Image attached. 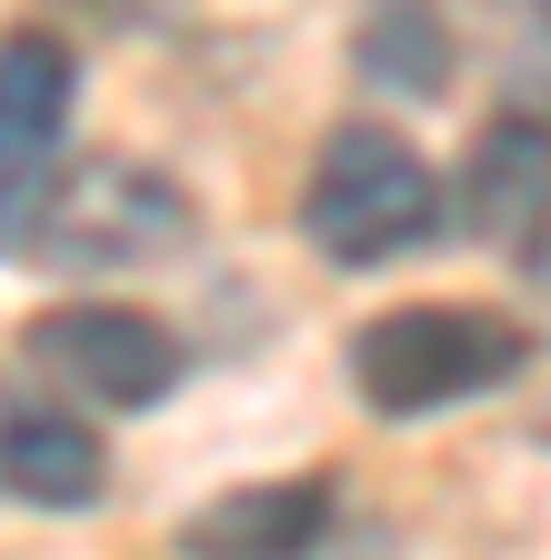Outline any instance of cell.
I'll return each instance as SVG.
<instances>
[{"mask_svg": "<svg viewBox=\"0 0 551 560\" xmlns=\"http://www.w3.org/2000/svg\"><path fill=\"white\" fill-rule=\"evenodd\" d=\"M181 241H191V200L120 151L81 161L71 180H50L41 231H31V250L60 260V270H141V260H171Z\"/></svg>", "mask_w": 551, "mask_h": 560, "instance_id": "3957f363", "label": "cell"}, {"mask_svg": "<svg viewBox=\"0 0 551 560\" xmlns=\"http://www.w3.org/2000/svg\"><path fill=\"white\" fill-rule=\"evenodd\" d=\"M71 50L50 31L0 40V250H31L41 200L60 180V130H71Z\"/></svg>", "mask_w": 551, "mask_h": 560, "instance_id": "277c9868", "label": "cell"}, {"mask_svg": "<svg viewBox=\"0 0 551 560\" xmlns=\"http://www.w3.org/2000/svg\"><path fill=\"white\" fill-rule=\"evenodd\" d=\"M301 231H311V250L341 260V270H381V260L422 250V241L441 231V180H432V161L411 151L401 130L341 120V130L321 140L311 180H301Z\"/></svg>", "mask_w": 551, "mask_h": 560, "instance_id": "6da1fadb", "label": "cell"}, {"mask_svg": "<svg viewBox=\"0 0 551 560\" xmlns=\"http://www.w3.org/2000/svg\"><path fill=\"white\" fill-rule=\"evenodd\" d=\"M31 361H41L60 390H81V400L151 410V400L181 381V340H171L151 311L71 301V311H41V320H31Z\"/></svg>", "mask_w": 551, "mask_h": 560, "instance_id": "5b68a950", "label": "cell"}, {"mask_svg": "<svg viewBox=\"0 0 551 560\" xmlns=\"http://www.w3.org/2000/svg\"><path fill=\"white\" fill-rule=\"evenodd\" d=\"M331 530V480H241L181 521V560H311Z\"/></svg>", "mask_w": 551, "mask_h": 560, "instance_id": "52a82bcc", "label": "cell"}, {"mask_svg": "<svg viewBox=\"0 0 551 560\" xmlns=\"http://www.w3.org/2000/svg\"><path fill=\"white\" fill-rule=\"evenodd\" d=\"M461 221H471V241H502V250L551 231V120H531V110L481 120L471 161H461Z\"/></svg>", "mask_w": 551, "mask_h": 560, "instance_id": "8992f818", "label": "cell"}, {"mask_svg": "<svg viewBox=\"0 0 551 560\" xmlns=\"http://www.w3.org/2000/svg\"><path fill=\"white\" fill-rule=\"evenodd\" d=\"M352 60L381 91L441 101L451 91V21H441V0H381V11L361 21V40H352Z\"/></svg>", "mask_w": 551, "mask_h": 560, "instance_id": "9c48e42d", "label": "cell"}, {"mask_svg": "<svg viewBox=\"0 0 551 560\" xmlns=\"http://www.w3.org/2000/svg\"><path fill=\"white\" fill-rule=\"evenodd\" d=\"M111 480L101 431H81L71 410H11L0 420V490L31 511H91Z\"/></svg>", "mask_w": 551, "mask_h": 560, "instance_id": "ba28073f", "label": "cell"}, {"mask_svg": "<svg viewBox=\"0 0 551 560\" xmlns=\"http://www.w3.org/2000/svg\"><path fill=\"white\" fill-rule=\"evenodd\" d=\"M531 361L521 320L502 311H461V301H411V311H381L361 340H352V381L381 420H422V410H451V400H481L492 381H512Z\"/></svg>", "mask_w": 551, "mask_h": 560, "instance_id": "7a4b0ae2", "label": "cell"}]
</instances>
